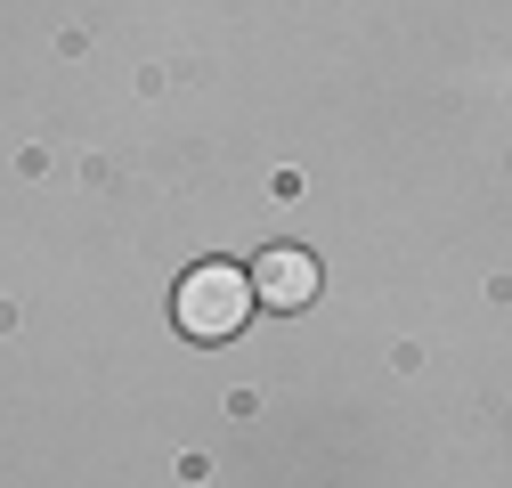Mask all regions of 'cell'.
I'll return each instance as SVG.
<instances>
[{
  "label": "cell",
  "mask_w": 512,
  "mask_h": 488,
  "mask_svg": "<svg viewBox=\"0 0 512 488\" xmlns=\"http://www.w3.org/2000/svg\"><path fill=\"white\" fill-rule=\"evenodd\" d=\"M244 318H252V277L236 261H204L179 277V334L228 342V334H244Z\"/></svg>",
  "instance_id": "6da1fadb"
},
{
  "label": "cell",
  "mask_w": 512,
  "mask_h": 488,
  "mask_svg": "<svg viewBox=\"0 0 512 488\" xmlns=\"http://www.w3.org/2000/svg\"><path fill=\"white\" fill-rule=\"evenodd\" d=\"M317 253H301V244H269L261 269H252V310H309L317 301Z\"/></svg>",
  "instance_id": "7a4b0ae2"
}]
</instances>
